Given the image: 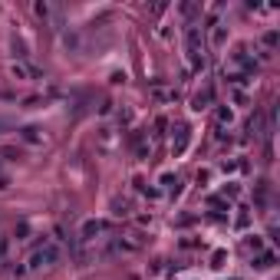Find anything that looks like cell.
I'll use <instances>...</instances> for the list:
<instances>
[{
    "label": "cell",
    "instance_id": "cell-3",
    "mask_svg": "<svg viewBox=\"0 0 280 280\" xmlns=\"http://www.w3.org/2000/svg\"><path fill=\"white\" fill-rule=\"evenodd\" d=\"M208 99H211V93H198V96H194V109H205Z\"/></svg>",
    "mask_w": 280,
    "mask_h": 280
},
{
    "label": "cell",
    "instance_id": "cell-4",
    "mask_svg": "<svg viewBox=\"0 0 280 280\" xmlns=\"http://www.w3.org/2000/svg\"><path fill=\"white\" fill-rule=\"evenodd\" d=\"M23 138H26V142H37L40 135H37V129H33V125H30V129H23Z\"/></svg>",
    "mask_w": 280,
    "mask_h": 280
},
{
    "label": "cell",
    "instance_id": "cell-1",
    "mask_svg": "<svg viewBox=\"0 0 280 280\" xmlns=\"http://www.w3.org/2000/svg\"><path fill=\"white\" fill-rule=\"evenodd\" d=\"M53 261H56V247H53V244H46V247L33 250V257H30V267H46V264H53Z\"/></svg>",
    "mask_w": 280,
    "mask_h": 280
},
{
    "label": "cell",
    "instance_id": "cell-6",
    "mask_svg": "<svg viewBox=\"0 0 280 280\" xmlns=\"http://www.w3.org/2000/svg\"><path fill=\"white\" fill-rule=\"evenodd\" d=\"M4 129H7V125H4V122H0V132H4Z\"/></svg>",
    "mask_w": 280,
    "mask_h": 280
},
{
    "label": "cell",
    "instance_id": "cell-5",
    "mask_svg": "<svg viewBox=\"0 0 280 280\" xmlns=\"http://www.w3.org/2000/svg\"><path fill=\"white\" fill-rule=\"evenodd\" d=\"M7 185H10V178H7V175H4V172H0V191H4V188H7Z\"/></svg>",
    "mask_w": 280,
    "mask_h": 280
},
{
    "label": "cell",
    "instance_id": "cell-2",
    "mask_svg": "<svg viewBox=\"0 0 280 280\" xmlns=\"http://www.w3.org/2000/svg\"><path fill=\"white\" fill-rule=\"evenodd\" d=\"M188 145V125H178V135H175V152H181Z\"/></svg>",
    "mask_w": 280,
    "mask_h": 280
}]
</instances>
